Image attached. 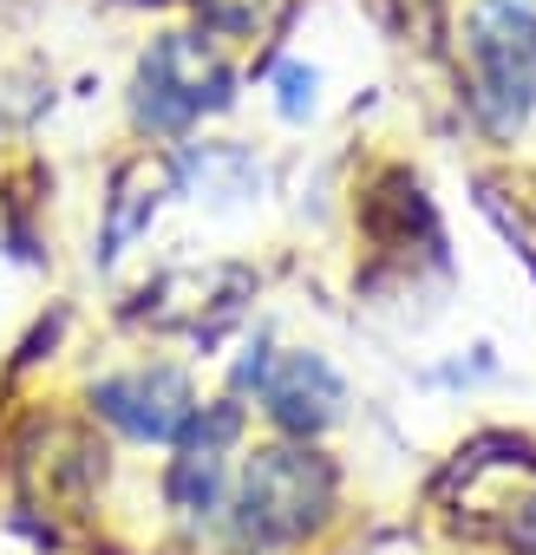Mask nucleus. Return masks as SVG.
Here are the masks:
<instances>
[{
  "instance_id": "obj_3",
  "label": "nucleus",
  "mask_w": 536,
  "mask_h": 555,
  "mask_svg": "<svg viewBox=\"0 0 536 555\" xmlns=\"http://www.w3.org/2000/svg\"><path fill=\"white\" fill-rule=\"evenodd\" d=\"M334 496V470L315 457V451H295V444H276L261 451L242 477V529L255 542H289L302 535Z\"/></svg>"
},
{
  "instance_id": "obj_8",
  "label": "nucleus",
  "mask_w": 536,
  "mask_h": 555,
  "mask_svg": "<svg viewBox=\"0 0 536 555\" xmlns=\"http://www.w3.org/2000/svg\"><path fill=\"white\" fill-rule=\"evenodd\" d=\"M315 86H321V79H315V66H282V73H276L282 112H289V118H308V112H315Z\"/></svg>"
},
{
  "instance_id": "obj_5",
  "label": "nucleus",
  "mask_w": 536,
  "mask_h": 555,
  "mask_svg": "<svg viewBox=\"0 0 536 555\" xmlns=\"http://www.w3.org/2000/svg\"><path fill=\"white\" fill-rule=\"evenodd\" d=\"M255 386H261L268 418L289 425V431H321V425L341 418V373H334L321 353H289V360H276V366L261 360Z\"/></svg>"
},
{
  "instance_id": "obj_6",
  "label": "nucleus",
  "mask_w": 536,
  "mask_h": 555,
  "mask_svg": "<svg viewBox=\"0 0 536 555\" xmlns=\"http://www.w3.org/2000/svg\"><path fill=\"white\" fill-rule=\"evenodd\" d=\"M164 190H170V170L164 164H151V157H131L125 170H118V183H112V209H105V261L157 216V203H164Z\"/></svg>"
},
{
  "instance_id": "obj_7",
  "label": "nucleus",
  "mask_w": 536,
  "mask_h": 555,
  "mask_svg": "<svg viewBox=\"0 0 536 555\" xmlns=\"http://www.w3.org/2000/svg\"><path fill=\"white\" fill-rule=\"evenodd\" d=\"M196 14H203L209 34H222V40H248V34L261 27V14H268V0H196Z\"/></svg>"
},
{
  "instance_id": "obj_4",
  "label": "nucleus",
  "mask_w": 536,
  "mask_h": 555,
  "mask_svg": "<svg viewBox=\"0 0 536 555\" xmlns=\"http://www.w3.org/2000/svg\"><path fill=\"white\" fill-rule=\"evenodd\" d=\"M92 405H99V418H112L131 438H177L190 425V412H196L183 373H170V366H144V373L99 379Z\"/></svg>"
},
{
  "instance_id": "obj_1",
  "label": "nucleus",
  "mask_w": 536,
  "mask_h": 555,
  "mask_svg": "<svg viewBox=\"0 0 536 555\" xmlns=\"http://www.w3.org/2000/svg\"><path fill=\"white\" fill-rule=\"evenodd\" d=\"M229 99H235V79H229L222 53L196 34H164L138 60V79H131V118L151 138H177L196 118L222 112Z\"/></svg>"
},
{
  "instance_id": "obj_9",
  "label": "nucleus",
  "mask_w": 536,
  "mask_h": 555,
  "mask_svg": "<svg viewBox=\"0 0 536 555\" xmlns=\"http://www.w3.org/2000/svg\"><path fill=\"white\" fill-rule=\"evenodd\" d=\"M523 8H529V0H523Z\"/></svg>"
},
{
  "instance_id": "obj_2",
  "label": "nucleus",
  "mask_w": 536,
  "mask_h": 555,
  "mask_svg": "<svg viewBox=\"0 0 536 555\" xmlns=\"http://www.w3.org/2000/svg\"><path fill=\"white\" fill-rule=\"evenodd\" d=\"M471 92L497 131L536 112V14L523 0H484L471 21Z\"/></svg>"
}]
</instances>
